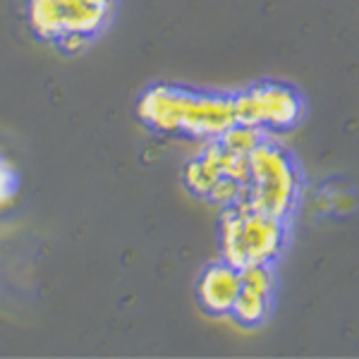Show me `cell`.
<instances>
[{
	"label": "cell",
	"instance_id": "obj_4",
	"mask_svg": "<svg viewBox=\"0 0 359 359\" xmlns=\"http://www.w3.org/2000/svg\"><path fill=\"white\" fill-rule=\"evenodd\" d=\"M235 123L237 120L233 98L196 96L192 91H187L180 132L199 139H221L223 132L230 130Z\"/></svg>",
	"mask_w": 359,
	"mask_h": 359
},
{
	"label": "cell",
	"instance_id": "obj_6",
	"mask_svg": "<svg viewBox=\"0 0 359 359\" xmlns=\"http://www.w3.org/2000/svg\"><path fill=\"white\" fill-rule=\"evenodd\" d=\"M242 290L240 271L230 264L211 266L199 280V299L211 314H228L233 311L237 294Z\"/></svg>",
	"mask_w": 359,
	"mask_h": 359
},
{
	"label": "cell",
	"instance_id": "obj_9",
	"mask_svg": "<svg viewBox=\"0 0 359 359\" xmlns=\"http://www.w3.org/2000/svg\"><path fill=\"white\" fill-rule=\"evenodd\" d=\"M29 22L43 39H57L65 32L60 0H29Z\"/></svg>",
	"mask_w": 359,
	"mask_h": 359
},
{
	"label": "cell",
	"instance_id": "obj_13",
	"mask_svg": "<svg viewBox=\"0 0 359 359\" xmlns=\"http://www.w3.org/2000/svg\"><path fill=\"white\" fill-rule=\"evenodd\" d=\"M242 189H245V184H240L237 180L223 175L216 184H213V189L208 192V196H211V201H216V204L230 206L242 199Z\"/></svg>",
	"mask_w": 359,
	"mask_h": 359
},
{
	"label": "cell",
	"instance_id": "obj_8",
	"mask_svg": "<svg viewBox=\"0 0 359 359\" xmlns=\"http://www.w3.org/2000/svg\"><path fill=\"white\" fill-rule=\"evenodd\" d=\"M221 142H213L204 149V156L201 158L192 161L184 170V180H187V187L192 189L194 194L208 196V192L213 189V184L223 177L221 170Z\"/></svg>",
	"mask_w": 359,
	"mask_h": 359
},
{
	"label": "cell",
	"instance_id": "obj_15",
	"mask_svg": "<svg viewBox=\"0 0 359 359\" xmlns=\"http://www.w3.org/2000/svg\"><path fill=\"white\" fill-rule=\"evenodd\" d=\"M60 46L62 50H67V53H79V50L84 48L86 41H89V34H82V32H65L60 34Z\"/></svg>",
	"mask_w": 359,
	"mask_h": 359
},
{
	"label": "cell",
	"instance_id": "obj_12",
	"mask_svg": "<svg viewBox=\"0 0 359 359\" xmlns=\"http://www.w3.org/2000/svg\"><path fill=\"white\" fill-rule=\"evenodd\" d=\"M240 278L245 287H252V290H259L264 294L273 292V273H271V269L266 264L247 266V269L240 271Z\"/></svg>",
	"mask_w": 359,
	"mask_h": 359
},
{
	"label": "cell",
	"instance_id": "obj_14",
	"mask_svg": "<svg viewBox=\"0 0 359 359\" xmlns=\"http://www.w3.org/2000/svg\"><path fill=\"white\" fill-rule=\"evenodd\" d=\"M15 196V170L5 156H0V208H5Z\"/></svg>",
	"mask_w": 359,
	"mask_h": 359
},
{
	"label": "cell",
	"instance_id": "obj_10",
	"mask_svg": "<svg viewBox=\"0 0 359 359\" xmlns=\"http://www.w3.org/2000/svg\"><path fill=\"white\" fill-rule=\"evenodd\" d=\"M218 142L223 144V149H228L230 154L237 156H249L254 149L262 144V127L254 125H242L235 123L230 130H225Z\"/></svg>",
	"mask_w": 359,
	"mask_h": 359
},
{
	"label": "cell",
	"instance_id": "obj_7",
	"mask_svg": "<svg viewBox=\"0 0 359 359\" xmlns=\"http://www.w3.org/2000/svg\"><path fill=\"white\" fill-rule=\"evenodd\" d=\"M60 10L65 32H82L91 36L106 25L113 0H60Z\"/></svg>",
	"mask_w": 359,
	"mask_h": 359
},
{
	"label": "cell",
	"instance_id": "obj_2",
	"mask_svg": "<svg viewBox=\"0 0 359 359\" xmlns=\"http://www.w3.org/2000/svg\"><path fill=\"white\" fill-rule=\"evenodd\" d=\"M297 196V175L292 163L280 149L259 144L249 154V182L242 189V201L254 211L283 218Z\"/></svg>",
	"mask_w": 359,
	"mask_h": 359
},
{
	"label": "cell",
	"instance_id": "obj_1",
	"mask_svg": "<svg viewBox=\"0 0 359 359\" xmlns=\"http://www.w3.org/2000/svg\"><path fill=\"white\" fill-rule=\"evenodd\" d=\"M221 242L225 264L235 266L237 271L254 264H269L283 247L280 218L254 211L240 199L233 211L225 213Z\"/></svg>",
	"mask_w": 359,
	"mask_h": 359
},
{
	"label": "cell",
	"instance_id": "obj_11",
	"mask_svg": "<svg viewBox=\"0 0 359 359\" xmlns=\"http://www.w3.org/2000/svg\"><path fill=\"white\" fill-rule=\"evenodd\" d=\"M266 309H269V294L242 285V290H240V294H237L235 306H233V314H235L237 321L259 323L266 316Z\"/></svg>",
	"mask_w": 359,
	"mask_h": 359
},
{
	"label": "cell",
	"instance_id": "obj_3",
	"mask_svg": "<svg viewBox=\"0 0 359 359\" xmlns=\"http://www.w3.org/2000/svg\"><path fill=\"white\" fill-rule=\"evenodd\" d=\"M235 103V120L254 127H278L285 130L302 118V101L292 89L283 84H262L245 91Z\"/></svg>",
	"mask_w": 359,
	"mask_h": 359
},
{
	"label": "cell",
	"instance_id": "obj_5",
	"mask_svg": "<svg viewBox=\"0 0 359 359\" xmlns=\"http://www.w3.org/2000/svg\"><path fill=\"white\" fill-rule=\"evenodd\" d=\"M187 91L175 89V86H154L139 101V118L149 127L158 132H180L182 127V108Z\"/></svg>",
	"mask_w": 359,
	"mask_h": 359
}]
</instances>
